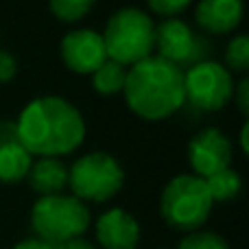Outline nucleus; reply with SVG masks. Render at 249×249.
<instances>
[{
	"label": "nucleus",
	"instance_id": "nucleus-9",
	"mask_svg": "<svg viewBox=\"0 0 249 249\" xmlns=\"http://www.w3.org/2000/svg\"><path fill=\"white\" fill-rule=\"evenodd\" d=\"M188 162L193 175L208 179L214 173L232 166V144L221 129H201L188 142Z\"/></svg>",
	"mask_w": 249,
	"mask_h": 249
},
{
	"label": "nucleus",
	"instance_id": "nucleus-8",
	"mask_svg": "<svg viewBox=\"0 0 249 249\" xmlns=\"http://www.w3.org/2000/svg\"><path fill=\"white\" fill-rule=\"evenodd\" d=\"M234 92L232 72L216 61H201L184 72V99L201 112H219Z\"/></svg>",
	"mask_w": 249,
	"mask_h": 249
},
{
	"label": "nucleus",
	"instance_id": "nucleus-14",
	"mask_svg": "<svg viewBox=\"0 0 249 249\" xmlns=\"http://www.w3.org/2000/svg\"><path fill=\"white\" fill-rule=\"evenodd\" d=\"M33 164V155L20 142L0 144V181L2 184H18L29 175Z\"/></svg>",
	"mask_w": 249,
	"mask_h": 249
},
{
	"label": "nucleus",
	"instance_id": "nucleus-21",
	"mask_svg": "<svg viewBox=\"0 0 249 249\" xmlns=\"http://www.w3.org/2000/svg\"><path fill=\"white\" fill-rule=\"evenodd\" d=\"M18 74V61L11 53L0 48V83H9L13 81Z\"/></svg>",
	"mask_w": 249,
	"mask_h": 249
},
{
	"label": "nucleus",
	"instance_id": "nucleus-13",
	"mask_svg": "<svg viewBox=\"0 0 249 249\" xmlns=\"http://www.w3.org/2000/svg\"><path fill=\"white\" fill-rule=\"evenodd\" d=\"M26 179L39 197L61 195L68 188V168L59 158H37L31 164Z\"/></svg>",
	"mask_w": 249,
	"mask_h": 249
},
{
	"label": "nucleus",
	"instance_id": "nucleus-22",
	"mask_svg": "<svg viewBox=\"0 0 249 249\" xmlns=\"http://www.w3.org/2000/svg\"><path fill=\"white\" fill-rule=\"evenodd\" d=\"M232 99L236 101V107L241 109L243 116H247L249 114V81L247 79H241V81L234 86Z\"/></svg>",
	"mask_w": 249,
	"mask_h": 249
},
{
	"label": "nucleus",
	"instance_id": "nucleus-5",
	"mask_svg": "<svg viewBox=\"0 0 249 249\" xmlns=\"http://www.w3.org/2000/svg\"><path fill=\"white\" fill-rule=\"evenodd\" d=\"M208 186L197 175H177L164 186L160 197L162 219L179 232H197L212 212Z\"/></svg>",
	"mask_w": 249,
	"mask_h": 249
},
{
	"label": "nucleus",
	"instance_id": "nucleus-11",
	"mask_svg": "<svg viewBox=\"0 0 249 249\" xmlns=\"http://www.w3.org/2000/svg\"><path fill=\"white\" fill-rule=\"evenodd\" d=\"M96 241L103 249H136L140 243V225L123 208H112L96 219Z\"/></svg>",
	"mask_w": 249,
	"mask_h": 249
},
{
	"label": "nucleus",
	"instance_id": "nucleus-10",
	"mask_svg": "<svg viewBox=\"0 0 249 249\" xmlns=\"http://www.w3.org/2000/svg\"><path fill=\"white\" fill-rule=\"evenodd\" d=\"M61 59L66 68L79 74H92L107 61L101 33L92 29H74L61 39Z\"/></svg>",
	"mask_w": 249,
	"mask_h": 249
},
{
	"label": "nucleus",
	"instance_id": "nucleus-3",
	"mask_svg": "<svg viewBox=\"0 0 249 249\" xmlns=\"http://www.w3.org/2000/svg\"><path fill=\"white\" fill-rule=\"evenodd\" d=\"M107 59L131 68L155 51V24L138 7H123L112 13L101 33Z\"/></svg>",
	"mask_w": 249,
	"mask_h": 249
},
{
	"label": "nucleus",
	"instance_id": "nucleus-24",
	"mask_svg": "<svg viewBox=\"0 0 249 249\" xmlns=\"http://www.w3.org/2000/svg\"><path fill=\"white\" fill-rule=\"evenodd\" d=\"M53 249H94V245H92L88 238L77 236V238H70V241L59 243V245H53Z\"/></svg>",
	"mask_w": 249,
	"mask_h": 249
},
{
	"label": "nucleus",
	"instance_id": "nucleus-1",
	"mask_svg": "<svg viewBox=\"0 0 249 249\" xmlns=\"http://www.w3.org/2000/svg\"><path fill=\"white\" fill-rule=\"evenodd\" d=\"M18 142L37 158H61L81 146L86 121L64 96H37L16 121Z\"/></svg>",
	"mask_w": 249,
	"mask_h": 249
},
{
	"label": "nucleus",
	"instance_id": "nucleus-17",
	"mask_svg": "<svg viewBox=\"0 0 249 249\" xmlns=\"http://www.w3.org/2000/svg\"><path fill=\"white\" fill-rule=\"evenodd\" d=\"M96 0H48L51 13L61 22H79L92 11Z\"/></svg>",
	"mask_w": 249,
	"mask_h": 249
},
{
	"label": "nucleus",
	"instance_id": "nucleus-12",
	"mask_svg": "<svg viewBox=\"0 0 249 249\" xmlns=\"http://www.w3.org/2000/svg\"><path fill=\"white\" fill-rule=\"evenodd\" d=\"M243 13H245L243 0H199L195 9V20L206 33L225 35L241 24Z\"/></svg>",
	"mask_w": 249,
	"mask_h": 249
},
{
	"label": "nucleus",
	"instance_id": "nucleus-19",
	"mask_svg": "<svg viewBox=\"0 0 249 249\" xmlns=\"http://www.w3.org/2000/svg\"><path fill=\"white\" fill-rule=\"evenodd\" d=\"M177 249H230V245L221 234L197 230V232L186 234Z\"/></svg>",
	"mask_w": 249,
	"mask_h": 249
},
{
	"label": "nucleus",
	"instance_id": "nucleus-6",
	"mask_svg": "<svg viewBox=\"0 0 249 249\" xmlns=\"http://www.w3.org/2000/svg\"><path fill=\"white\" fill-rule=\"evenodd\" d=\"M124 171L114 155L105 151L86 153L68 168V188L79 201H109L121 193Z\"/></svg>",
	"mask_w": 249,
	"mask_h": 249
},
{
	"label": "nucleus",
	"instance_id": "nucleus-16",
	"mask_svg": "<svg viewBox=\"0 0 249 249\" xmlns=\"http://www.w3.org/2000/svg\"><path fill=\"white\" fill-rule=\"evenodd\" d=\"M208 186V193H210L212 201H232L238 197L243 188V179L232 166L223 168V171L210 175L208 179H203Z\"/></svg>",
	"mask_w": 249,
	"mask_h": 249
},
{
	"label": "nucleus",
	"instance_id": "nucleus-18",
	"mask_svg": "<svg viewBox=\"0 0 249 249\" xmlns=\"http://www.w3.org/2000/svg\"><path fill=\"white\" fill-rule=\"evenodd\" d=\"M225 70L245 74L249 70V39L247 35H236L225 48Z\"/></svg>",
	"mask_w": 249,
	"mask_h": 249
},
{
	"label": "nucleus",
	"instance_id": "nucleus-20",
	"mask_svg": "<svg viewBox=\"0 0 249 249\" xmlns=\"http://www.w3.org/2000/svg\"><path fill=\"white\" fill-rule=\"evenodd\" d=\"M146 2L151 11L166 20V18H177L181 11H186L193 0H146Z\"/></svg>",
	"mask_w": 249,
	"mask_h": 249
},
{
	"label": "nucleus",
	"instance_id": "nucleus-7",
	"mask_svg": "<svg viewBox=\"0 0 249 249\" xmlns=\"http://www.w3.org/2000/svg\"><path fill=\"white\" fill-rule=\"evenodd\" d=\"M155 51L164 61L188 70L210 55V42L179 18H166L155 24Z\"/></svg>",
	"mask_w": 249,
	"mask_h": 249
},
{
	"label": "nucleus",
	"instance_id": "nucleus-26",
	"mask_svg": "<svg viewBox=\"0 0 249 249\" xmlns=\"http://www.w3.org/2000/svg\"><path fill=\"white\" fill-rule=\"evenodd\" d=\"M247 133H249V124L245 123V124H243V129H241V149H243V153H247V151H249V144H247Z\"/></svg>",
	"mask_w": 249,
	"mask_h": 249
},
{
	"label": "nucleus",
	"instance_id": "nucleus-4",
	"mask_svg": "<svg viewBox=\"0 0 249 249\" xmlns=\"http://www.w3.org/2000/svg\"><path fill=\"white\" fill-rule=\"evenodd\" d=\"M90 223V208L77 197L64 193L39 197L31 210V228L35 232V238L48 243L51 247L83 236Z\"/></svg>",
	"mask_w": 249,
	"mask_h": 249
},
{
	"label": "nucleus",
	"instance_id": "nucleus-23",
	"mask_svg": "<svg viewBox=\"0 0 249 249\" xmlns=\"http://www.w3.org/2000/svg\"><path fill=\"white\" fill-rule=\"evenodd\" d=\"M7 142H18V129L16 123L2 121L0 123V144H7Z\"/></svg>",
	"mask_w": 249,
	"mask_h": 249
},
{
	"label": "nucleus",
	"instance_id": "nucleus-15",
	"mask_svg": "<svg viewBox=\"0 0 249 249\" xmlns=\"http://www.w3.org/2000/svg\"><path fill=\"white\" fill-rule=\"evenodd\" d=\"M124 79H127V68L116 61L107 59L103 66L92 72V88L103 96H112L123 92L124 88Z\"/></svg>",
	"mask_w": 249,
	"mask_h": 249
},
{
	"label": "nucleus",
	"instance_id": "nucleus-25",
	"mask_svg": "<svg viewBox=\"0 0 249 249\" xmlns=\"http://www.w3.org/2000/svg\"><path fill=\"white\" fill-rule=\"evenodd\" d=\"M13 249H53L48 243L39 241V238H26V241H20Z\"/></svg>",
	"mask_w": 249,
	"mask_h": 249
},
{
	"label": "nucleus",
	"instance_id": "nucleus-2",
	"mask_svg": "<svg viewBox=\"0 0 249 249\" xmlns=\"http://www.w3.org/2000/svg\"><path fill=\"white\" fill-rule=\"evenodd\" d=\"M123 94L136 116L151 123L164 121L186 103L184 70L151 55L127 70Z\"/></svg>",
	"mask_w": 249,
	"mask_h": 249
}]
</instances>
